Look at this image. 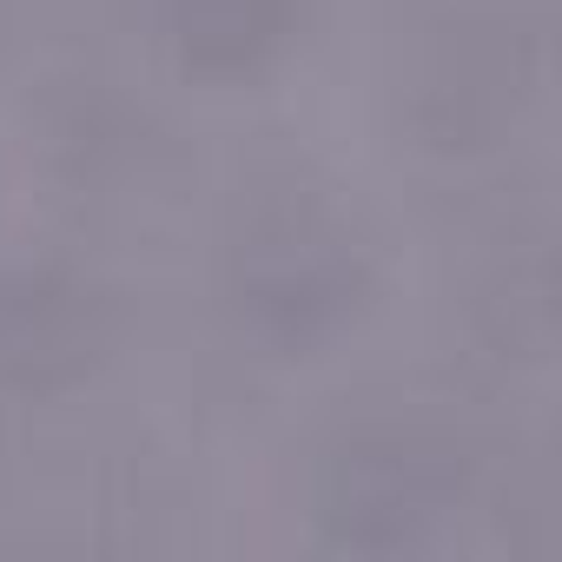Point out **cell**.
I'll use <instances>...</instances> for the list:
<instances>
[{"label": "cell", "instance_id": "1", "mask_svg": "<svg viewBox=\"0 0 562 562\" xmlns=\"http://www.w3.org/2000/svg\"><path fill=\"white\" fill-rule=\"evenodd\" d=\"M245 312L278 331V338H318L331 331L345 312H351V292H358V258L312 232V225H292L278 238H258L245 245Z\"/></svg>", "mask_w": 562, "mask_h": 562}, {"label": "cell", "instance_id": "3", "mask_svg": "<svg viewBox=\"0 0 562 562\" xmlns=\"http://www.w3.org/2000/svg\"><path fill=\"white\" fill-rule=\"evenodd\" d=\"M166 27L192 60L245 67L271 54L292 27V0H166Z\"/></svg>", "mask_w": 562, "mask_h": 562}, {"label": "cell", "instance_id": "4", "mask_svg": "<svg viewBox=\"0 0 562 562\" xmlns=\"http://www.w3.org/2000/svg\"><path fill=\"white\" fill-rule=\"evenodd\" d=\"M80 325L67 299H47L41 285H0V371H34L54 351H74Z\"/></svg>", "mask_w": 562, "mask_h": 562}, {"label": "cell", "instance_id": "2", "mask_svg": "<svg viewBox=\"0 0 562 562\" xmlns=\"http://www.w3.org/2000/svg\"><path fill=\"white\" fill-rule=\"evenodd\" d=\"M450 503V463L424 443H378L345 457V476L331 490V522L345 542H411L424 522H437Z\"/></svg>", "mask_w": 562, "mask_h": 562}]
</instances>
